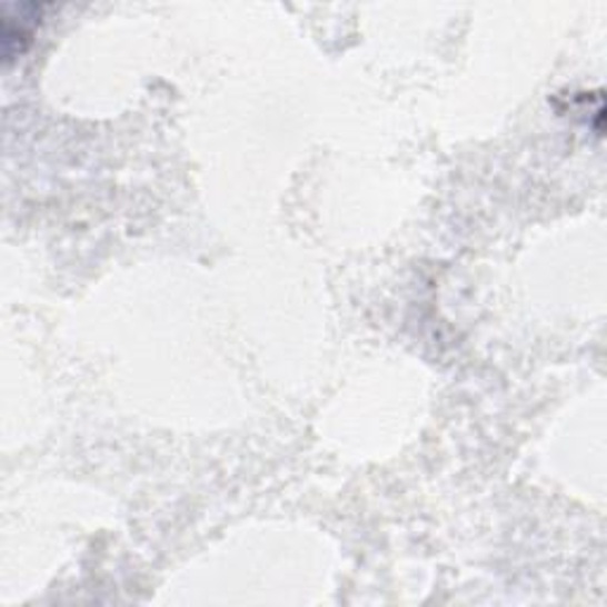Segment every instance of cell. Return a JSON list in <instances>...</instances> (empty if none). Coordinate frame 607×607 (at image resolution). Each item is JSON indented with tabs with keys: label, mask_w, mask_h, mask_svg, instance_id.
<instances>
[{
	"label": "cell",
	"mask_w": 607,
	"mask_h": 607,
	"mask_svg": "<svg viewBox=\"0 0 607 607\" xmlns=\"http://www.w3.org/2000/svg\"><path fill=\"white\" fill-rule=\"evenodd\" d=\"M17 17L12 14L10 6L3 8V56L6 62L14 60L17 56H22L27 50L36 20H41V8L39 6H12Z\"/></svg>",
	"instance_id": "cell-1"
}]
</instances>
